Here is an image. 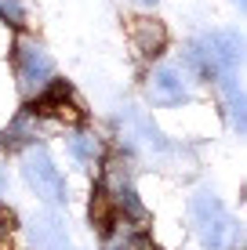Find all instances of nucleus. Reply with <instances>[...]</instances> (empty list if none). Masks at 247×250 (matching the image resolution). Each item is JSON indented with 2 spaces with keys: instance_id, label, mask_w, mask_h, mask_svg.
<instances>
[{
  "instance_id": "obj_10",
  "label": "nucleus",
  "mask_w": 247,
  "mask_h": 250,
  "mask_svg": "<svg viewBox=\"0 0 247 250\" xmlns=\"http://www.w3.org/2000/svg\"><path fill=\"white\" fill-rule=\"evenodd\" d=\"M0 22L11 25V29H22L25 25V0H0Z\"/></svg>"
},
{
  "instance_id": "obj_8",
  "label": "nucleus",
  "mask_w": 247,
  "mask_h": 250,
  "mask_svg": "<svg viewBox=\"0 0 247 250\" xmlns=\"http://www.w3.org/2000/svg\"><path fill=\"white\" fill-rule=\"evenodd\" d=\"M218 109H222L229 131L247 138V87H240L236 80L222 83V87H218Z\"/></svg>"
},
{
  "instance_id": "obj_7",
  "label": "nucleus",
  "mask_w": 247,
  "mask_h": 250,
  "mask_svg": "<svg viewBox=\"0 0 247 250\" xmlns=\"http://www.w3.org/2000/svg\"><path fill=\"white\" fill-rule=\"evenodd\" d=\"M29 247L33 250H69V232L55 210H44L29 221Z\"/></svg>"
},
{
  "instance_id": "obj_2",
  "label": "nucleus",
  "mask_w": 247,
  "mask_h": 250,
  "mask_svg": "<svg viewBox=\"0 0 247 250\" xmlns=\"http://www.w3.org/2000/svg\"><path fill=\"white\" fill-rule=\"evenodd\" d=\"M189 225H193L200 250H236L240 247V225H236L233 210L207 185L189 196Z\"/></svg>"
},
{
  "instance_id": "obj_11",
  "label": "nucleus",
  "mask_w": 247,
  "mask_h": 250,
  "mask_svg": "<svg viewBox=\"0 0 247 250\" xmlns=\"http://www.w3.org/2000/svg\"><path fill=\"white\" fill-rule=\"evenodd\" d=\"M7 236H11V218H7V214L0 210V247L7 243Z\"/></svg>"
},
{
  "instance_id": "obj_3",
  "label": "nucleus",
  "mask_w": 247,
  "mask_h": 250,
  "mask_svg": "<svg viewBox=\"0 0 247 250\" xmlns=\"http://www.w3.org/2000/svg\"><path fill=\"white\" fill-rule=\"evenodd\" d=\"M200 80L193 76V69L175 58H157L146 73V98L157 109H182L197 102Z\"/></svg>"
},
{
  "instance_id": "obj_4",
  "label": "nucleus",
  "mask_w": 247,
  "mask_h": 250,
  "mask_svg": "<svg viewBox=\"0 0 247 250\" xmlns=\"http://www.w3.org/2000/svg\"><path fill=\"white\" fill-rule=\"evenodd\" d=\"M11 65H15V87L25 102H37L51 83L58 80L55 76V58L51 51L33 37H19L11 51Z\"/></svg>"
},
{
  "instance_id": "obj_13",
  "label": "nucleus",
  "mask_w": 247,
  "mask_h": 250,
  "mask_svg": "<svg viewBox=\"0 0 247 250\" xmlns=\"http://www.w3.org/2000/svg\"><path fill=\"white\" fill-rule=\"evenodd\" d=\"M233 4H236V7H240V11H247V0H233Z\"/></svg>"
},
{
  "instance_id": "obj_1",
  "label": "nucleus",
  "mask_w": 247,
  "mask_h": 250,
  "mask_svg": "<svg viewBox=\"0 0 247 250\" xmlns=\"http://www.w3.org/2000/svg\"><path fill=\"white\" fill-rule=\"evenodd\" d=\"M182 62L193 69L200 83H211V87H222V83L236 80V73L247 62V37L240 29H229V25H218V29H203L185 44Z\"/></svg>"
},
{
  "instance_id": "obj_9",
  "label": "nucleus",
  "mask_w": 247,
  "mask_h": 250,
  "mask_svg": "<svg viewBox=\"0 0 247 250\" xmlns=\"http://www.w3.org/2000/svg\"><path fill=\"white\" fill-rule=\"evenodd\" d=\"M66 149H69V156L80 163V167H98L102 163V142H98V134H91V131H69Z\"/></svg>"
},
{
  "instance_id": "obj_15",
  "label": "nucleus",
  "mask_w": 247,
  "mask_h": 250,
  "mask_svg": "<svg viewBox=\"0 0 247 250\" xmlns=\"http://www.w3.org/2000/svg\"><path fill=\"white\" fill-rule=\"evenodd\" d=\"M244 250H247V243H244Z\"/></svg>"
},
{
  "instance_id": "obj_14",
  "label": "nucleus",
  "mask_w": 247,
  "mask_h": 250,
  "mask_svg": "<svg viewBox=\"0 0 247 250\" xmlns=\"http://www.w3.org/2000/svg\"><path fill=\"white\" fill-rule=\"evenodd\" d=\"M138 4H146V7H153V4H157V0H138Z\"/></svg>"
},
{
  "instance_id": "obj_5",
  "label": "nucleus",
  "mask_w": 247,
  "mask_h": 250,
  "mask_svg": "<svg viewBox=\"0 0 247 250\" xmlns=\"http://www.w3.org/2000/svg\"><path fill=\"white\" fill-rule=\"evenodd\" d=\"M22 178L25 185L37 192V200H44L51 207H62L69 203V185H66L62 167L55 163V156L44 149V145H25L22 149Z\"/></svg>"
},
{
  "instance_id": "obj_6",
  "label": "nucleus",
  "mask_w": 247,
  "mask_h": 250,
  "mask_svg": "<svg viewBox=\"0 0 247 250\" xmlns=\"http://www.w3.org/2000/svg\"><path fill=\"white\" fill-rule=\"evenodd\" d=\"M167 44H171V33H167V25L160 19L142 15V19L131 22V47H135V55H138V58L157 62V58H164Z\"/></svg>"
},
{
  "instance_id": "obj_12",
  "label": "nucleus",
  "mask_w": 247,
  "mask_h": 250,
  "mask_svg": "<svg viewBox=\"0 0 247 250\" xmlns=\"http://www.w3.org/2000/svg\"><path fill=\"white\" fill-rule=\"evenodd\" d=\"M7 196V163L0 160V200Z\"/></svg>"
}]
</instances>
